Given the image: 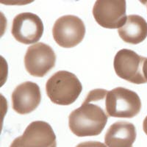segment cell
<instances>
[{
	"mask_svg": "<svg viewBox=\"0 0 147 147\" xmlns=\"http://www.w3.org/2000/svg\"><path fill=\"white\" fill-rule=\"evenodd\" d=\"M82 85L77 76L67 71H59L49 79L46 91L53 103L59 105H69L80 95Z\"/></svg>",
	"mask_w": 147,
	"mask_h": 147,
	"instance_id": "obj_2",
	"label": "cell"
},
{
	"mask_svg": "<svg viewBox=\"0 0 147 147\" xmlns=\"http://www.w3.org/2000/svg\"><path fill=\"white\" fill-rule=\"evenodd\" d=\"M146 58L141 57L134 51L123 49L116 53L114 57V69L120 78L131 83H146L144 73V65Z\"/></svg>",
	"mask_w": 147,
	"mask_h": 147,
	"instance_id": "obj_4",
	"label": "cell"
},
{
	"mask_svg": "<svg viewBox=\"0 0 147 147\" xmlns=\"http://www.w3.org/2000/svg\"><path fill=\"white\" fill-rule=\"evenodd\" d=\"M144 75H145L146 79V80H147V58H146V60L145 63H144Z\"/></svg>",
	"mask_w": 147,
	"mask_h": 147,
	"instance_id": "obj_15",
	"label": "cell"
},
{
	"mask_svg": "<svg viewBox=\"0 0 147 147\" xmlns=\"http://www.w3.org/2000/svg\"><path fill=\"white\" fill-rule=\"evenodd\" d=\"M44 24L40 17L32 13H22L13 21L11 33L14 38L23 44H35L41 38Z\"/></svg>",
	"mask_w": 147,
	"mask_h": 147,
	"instance_id": "obj_9",
	"label": "cell"
},
{
	"mask_svg": "<svg viewBox=\"0 0 147 147\" xmlns=\"http://www.w3.org/2000/svg\"></svg>",
	"mask_w": 147,
	"mask_h": 147,
	"instance_id": "obj_16",
	"label": "cell"
},
{
	"mask_svg": "<svg viewBox=\"0 0 147 147\" xmlns=\"http://www.w3.org/2000/svg\"><path fill=\"white\" fill-rule=\"evenodd\" d=\"M93 15L96 22L104 28H121L127 20L126 1L98 0L93 8Z\"/></svg>",
	"mask_w": 147,
	"mask_h": 147,
	"instance_id": "obj_8",
	"label": "cell"
},
{
	"mask_svg": "<svg viewBox=\"0 0 147 147\" xmlns=\"http://www.w3.org/2000/svg\"><path fill=\"white\" fill-rule=\"evenodd\" d=\"M121 38L129 44H138L147 37V22L138 15H129L118 30Z\"/></svg>",
	"mask_w": 147,
	"mask_h": 147,
	"instance_id": "obj_12",
	"label": "cell"
},
{
	"mask_svg": "<svg viewBox=\"0 0 147 147\" xmlns=\"http://www.w3.org/2000/svg\"><path fill=\"white\" fill-rule=\"evenodd\" d=\"M10 147H57L56 136L50 124L35 121L27 126L23 135L16 138Z\"/></svg>",
	"mask_w": 147,
	"mask_h": 147,
	"instance_id": "obj_7",
	"label": "cell"
},
{
	"mask_svg": "<svg viewBox=\"0 0 147 147\" xmlns=\"http://www.w3.org/2000/svg\"><path fill=\"white\" fill-rule=\"evenodd\" d=\"M41 100L40 88L36 83L25 82L18 85L12 94V106L21 115L32 113L38 107Z\"/></svg>",
	"mask_w": 147,
	"mask_h": 147,
	"instance_id": "obj_10",
	"label": "cell"
},
{
	"mask_svg": "<svg viewBox=\"0 0 147 147\" xmlns=\"http://www.w3.org/2000/svg\"><path fill=\"white\" fill-rule=\"evenodd\" d=\"M76 147H107L106 144H104L99 141H86L79 144Z\"/></svg>",
	"mask_w": 147,
	"mask_h": 147,
	"instance_id": "obj_13",
	"label": "cell"
},
{
	"mask_svg": "<svg viewBox=\"0 0 147 147\" xmlns=\"http://www.w3.org/2000/svg\"><path fill=\"white\" fill-rule=\"evenodd\" d=\"M108 90H90L82 105L71 113L69 126L78 137L96 136L103 131L109 115L106 111L105 99Z\"/></svg>",
	"mask_w": 147,
	"mask_h": 147,
	"instance_id": "obj_1",
	"label": "cell"
},
{
	"mask_svg": "<svg viewBox=\"0 0 147 147\" xmlns=\"http://www.w3.org/2000/svg\"><path fill=\"white\" fill-rule=\"evenodd\" d=\"M135 125L127 121H117L110 125L105 136L107 147H132L136 139Z\"/></svg>",
	"mask_w": 147,
	"mask_h": 147,
	"instance_id": "obj_11",
	"label": "cell"
},
{
	"mask_svg": "<svg viewBox=\"0 0 147 147\" xmlns=\"http://www.w3.org/2000/svg\"><path fill=\"white\" fill-rule=\"evenodd\" d=\"M105 108L110 117L131 119L140 113L141 101L133 90L118 87L107 91Z\"/></svg>",
	"mask_w": 147,
	"mask_h": 147,
	"instance_id": "obj_3",
	"label": "cell"
},
{
	"mask_svg": "<svg viewBox=\"0 0 147 147\" xmlns=\"http://www.w3.org/2000/svg\"><path fill=\"white\" fill-rule=\"evenodd\" d=\"M55 42L63 48H72L83 40L85 35L84 22L79 17L66 15L55 22L52 29Z\"/></svg>",
	"mask_w": 147,
	"mask_h": 147,
	"instance_id": "obj_5",
	"label": "cell"
},
{
	"mask_svg": "<svg viewBox=\"0 0 147 147\" xmlns=\"http://www.w3.org/2000/svg\"><path fill=\"white\" fill-rule=\"evenodd\" d=\"M143 129H144V132H145L146 135L147 136V116L144 120V123H143Z\"/></svg>",
	"mask_w": 147,
	"mask_h": 147,
	"instance_id": "obj_14",
	"label": "cell"
},
{
	"mask_svg": "<svg viewBox=\"0 0 147 147\" xmlns=\"http://www.w3.org/2000/svg\"><path fill=\"white\" fill-rule=\"evenodd\" d=\"M56 55L50 46L38 43L27 49L24 57L26 70L30 75L43 77L55 65Z\"/></svg>",
	"mask_w": 147,
	"mask_h": 147,
	"instance_id": "obj_6",
	"label": "cell"
}]
</instances>
